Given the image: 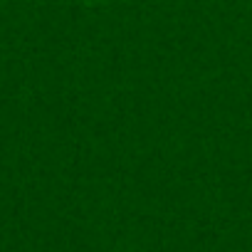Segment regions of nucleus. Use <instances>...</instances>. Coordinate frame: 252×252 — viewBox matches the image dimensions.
Instances as JSON below:
<instances>
[]
</instances>
